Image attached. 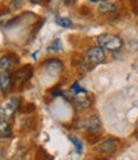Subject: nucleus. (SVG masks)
<instances>
[{
	"label": "nucleus",
	"mask_w": 138,
	"mask_h": 160,
	"mask_svg": "<svg viewBox=\"0 0 138 160\" xmlns=\"http://www.w3.org/2000/svg\"><path fill=\"white\" fill-rule=\"evenodd\" d=\"M106 59V52L102 46H92L87 50L85 62L82 63V68H85V71H91L95 65H97L100 63H104Z\"/></svg>",
	"instance_id": "obj_1"
},
{
	"label": "nucleus",
	"mask_w": 138,
	"mask_h": 160,
	"mask_svg": "<svg viewBox=\"0 0 138 160\" xmlns=\"http://www.w3.org/2000/svg\"><path fill=\"white\" fill-rule=\"evenodd\" d=\"M97 42L100 46H102L106 50L116 51L123 46V40L118 35L113 33H102L97 37Z\"/></svg>",
	"instance_id": "obj_2"
},
{
	"label": "nucleus",
	"mask_w": 138,
	"mask_h": 160,
	"mask_svg": "<svg viewBox=\"0 0 138 160\" xmlns=\"http://www.w3.org/2000/svg\"><path fill=\"white\" fill-rule=\"evenodd\" d=\"M19 106V100L16 98H12L5 100L2 105H0V118L2 119H8L14 115Z\"/></svg>",
	"instance_id": "obj_3"
},
{
	"label": "nucleus",
	"mask_w": 138,
	"mask_h": 160,
	"mask_svg": "<svg viewBox=\"0 0 138 160\" xmlns=\"http://www.w3.org/2000/svg\"><path fill=\"white\" fill-rule=\"evenodd\" d=\"M44 69H45V73L47 76L57 77L60 74V72L63 69V63L58 59H51L44 64Z\"/></svg>",
	"instance_id": "obj_4"
},
{
	"label": "nucleus",
	"mask_w": 138,
	"mask_h": 160,
	"mask_svg": "<svg viewBox=\"0 0 138 160\" xmlns=\"http://www.w3.org/2000/svg\"><path fill=\"white\" fill-rule=\"evenodd\" d=\"M119 146V141L116 138H109V140H105L104 142H101L99 146H97V151L101 152V154H113L116 151Z\"/></svg>",
	"instance_id": "obj_5"
},
{
	"label": "nucleus",
	"mask_w": 138,
	"mask_h": 160,
	"mask_svg": "<svg viewBox=\"0 0 138 160\" xmlns=\"http://www.w3.org/2000/svg\"><path fill=\"white\" fill-rule=\"evenodd\" d=\"M31 74H32V68L28 65H26L22 69H19L14 73V76H13V82L16 85H22L31 78Z\"/></svg>",
	"instance_id": "obj_6"
},
{
	"label": "nucleus",
	"mask_w": 138,
	"mask_h": 160,
	"mask_svg": "<svg viewBox=\"0 0 138 160\" xmlns=\"http://www.w3.org/2000/svg\"><path fill=\"white\" fill-rule=\"evenodd\" d=\"M82 127H85L90 132H97L101 129V121L99 119L97 115H92L87 119V121L82 122Z\"/></svg>",
	"instance_id": "obj_7"
},
{
	"label": "nucleus",
	"mask_w": 138,
	"mask_h": 160,
	"mask_svg": "<svg viewBox=\"0 0 138 160\" xmlns=\"http://www.w3.org/2000/svg\"><path fill=\"white\" fill-rule=\"evenodd\" d=\"M72 102L77 106L78 109H81V110H85V109L90 108V105H91V100H90L88 96L79 95V94H77V95L72 99Z\"/></svg>",
	"instance_id": "obj_8"
},
{
	"label": "nucleus",
	"mask_w": 138,
	"mask_h": 160,
	"mask_svg": "<svg viewBox=\"0 0 138 160\" xmlns=\"http://www.w3.org/2000/svg\"><path fill=\"white\" fill-rule=\"evenodd\" d=\"M10 86H12V78L9 76V73H7L5 71L0 73V91L3 94H8L10 91Z\"/></svg>",
	"instance_id": "obj_9"
},
{
	"label": "nucleus",
	"mask_w": 138,
	"mask_h": 160,
	"mask_svg": "<svg viewBox=\"0 0 138 160\" xmlns=\"http://www.w3.org/2000/svg\"><path fill=\"white\" fill-rule=\"evenodd\" d=\"M16 62H17V59L13 60V59H12V55H8V54H7V55H3L2 58H0V69L8 71Z\"/></svg>",
	"instance_id": "obj_10"
},
{
	"label": "nucleus",
	"mask_w": 138,
	"mask_h": 160,
	"mask_svg": "<svg viewBox=\"0 0 138 160\" xmlns=\"http://www.w3.org/2000/svg\"><path fill=\"white\" fill-rule=\"evenodd\" d=\"M12 135V129L10 126L8 124V122L2 121L0 122V138H8Z\"/></svg>",
	"instance_id": "obj_11"
},
{
	"label": "nucleus",
	"mask_w": 138,
	"mask_h": 160,
	"mask_svg": "<svg viewBox=\"0 0 138 160\" xmlns=\"http://www.w3.org/2000/svg\"><path fill=\"white\" fill-rule=\"evenodd\" d=\"M116 9V4L114 3H104V4H100L99 7V12L101 13H110V12H114Z\"/></svg>",
	"instance_id": "obj_12"
},
{
	"label": "nucleus",
	"mask_w": 138,
	"mask_h": 160,
	"mask_svg": "<svg viewBox=\"0 0 138 160\" xmlns=\"http://www.w3.org/2000/svg\"><path fill=\"white\" fill-rule=\"evenodd\" d=\"M59 50H62V41L59 38H55L49 46V51H59Z\"/></svg>",
	"instance_id": "obj_13"
},
{
	"label": "nucleus",
	"mask_w": 138,
	"mask_h": 160,
	"mask_svg": "<svg viewBox=\"0 0 138 160\" xmlns=\"http://www.w3.org/2000/svg\"><path fill=\"white\" fill-rule=\"evenodd\" d=\"M57 23L62 27H72V21L68 18H57Z\"/></svg>",
	"instance_id": "obj_14"
},
{
	"label": "nucleus",
	"mask_w": 138,
	"mask_h": 160,
	"mask_svg": "<svg viewBox=\"0 0 138 160\" xmlns=\"http://www.w3.org/2000/svg\"><path fill=\"white\" fill-rule=\"evenodd\" d=\"M69 140H71V141H72V143L76 146L77 152H82V142H81L78 138H76L74 136H69Z\"/></svg>",
	"instance_id": "obj_15"
},
{
	"label": "nucleus",
	"mask_w": 138,
	"mask_h": 160,
	"mask_svg": "<svg viewBox=\"0 0 138 160\" xmlns=\"http://www.w3.org/2000/svg\"><path fill=\"white\" fill-rule=\"evenodd\" d=\"M72 91L74 92L76 95H77V94H86V91H85L83 88H82V87H81V86H79L77 82H76V83L72 86Z\"/></svg>",
	"instance_id": "obj_16"
},
{
	"label": "nucleus",
	"mask_w": 138,
	"mask_h": 160,
	"mask_svg": "<svg viewBox=\"0 0 138 160\" xmlns=\"http://www.w3.org/2000/svg\"><path fill=\"white\" fill-rule=\"evenodd\" d=\"M51 92H52V95H54V96H58V95H60V94H62L59 88H54Z\"/></svg>",
	"instance_id": "obj_17"
},
{
	"label": "nucleus",
	"mask_w": 138,
	"mask_h": 160,
	"mask_svg": "<svg viewBox=\"0 0 138 160\" xmlns=\"http://www.w3.org/2000/svg\"><path fill=\"white\" fill-rule=\"evenodd\" d=\"M133 12H134V14H137V16H138V3L133 5Z\"/></svg>",
	"instance_id": "obj_18"
},
{
	"label": "nucleus",
	"mask_w": 138,
	"mask_h": 160,
	"mask_svg": "<svg viewBox=\"0 0 138 160\" xmlns=\"http://www.w3.org/2000/svg\"><path fill=\"white\" fill-rule=\"evenodd\" d=\"M77 2V0H65V4L67 5H72V4H74Z\"/></svg>",
	"instance_id": "obj_19"
},
{
	"label": "nucleus",
	"mask_w": 138,
	"mask_h": 160,
	"mask_svg": "<svg viewBox=\"0 0 138 160\" xmlns=\"http://www.w3.org/2000/svg\"><path fill=\"white\" fill-rule=\"evenodd\" d=\"M10 2H12L13 4H21V3H22V0H10Z\"/></svg>",
	"instance_id": "obj_20"
},
{
	"label": "nucleus",
	"mask_w": 138,
	"mask_h": 160,
	"mask_svg": "<svg viewBox=\"0 0 138 160\" xmlns=\"http://www.w3.org/2000/svg\"><path fill=\"white\" fill-rule=\"evenodd\" d=\"M91 3H99V2H107V0H90Z\"/></svg>",
	"instance_id": "obj_21"
},
{
	"label": "nucleus",
	"mask_w": 138,
	"mask_h": 160,
	"mask_svg": "<svg viewBox=\"0 0 138 160\" xmlns=\"http://www.w3.org/2000/svg\"><path fill=\"white\" fill-rule=\"evenodd\" d=\"M30 2H31V3H40L41 0H30Z\"/></svg>",
	"instance_id": "obj_22"
},
{
	"label": "nucleus",
	"mask_w": 138,
	"mask_h": 160,
	"mask_svg": "<svg viewBox=\"0 0 138 160\" xmlns=\"http://www.w3.org/2000/svg\"><path fill=\"white\" fill-rule=\"evenodd\" d=\"M0 158H2V151H0Z\"/></svg>",
	"instance_id": "obj_23"
}]
</instances>
